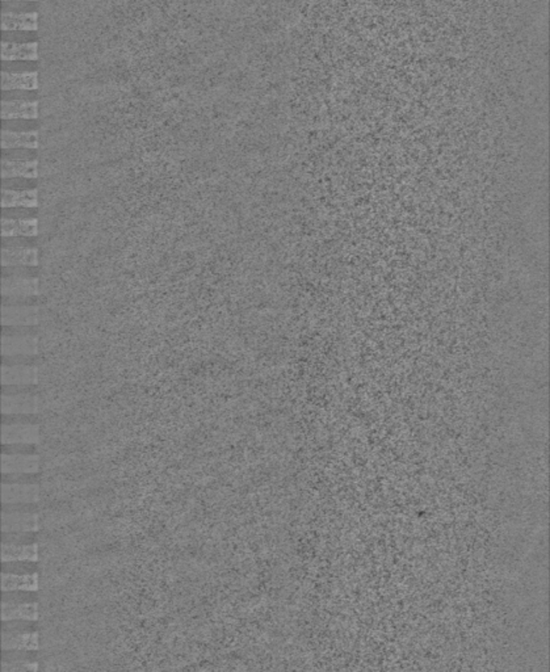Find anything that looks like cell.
<instances>
[{"label":"cell","mask_w":550,"mask_h":672,"mask_svg":"<svg viewBox=\"0 0 550 672\" xmlns=\"http://www.w3.org/2000/svg\"><path fill=\"white\" fill-rule=\"evenodd\" d=\"M3 218H40V208H7Z\"/></svg>","instance_id":"38"},{"label":"cell","mask_w":550,"mask_h":672,"mask_svg":"<svg viewBox=\"0 0 550 672\" xmlns=\"http://www.w3.org/2000/svg\"><path fill=\"white\" fill-rule=\"evenodd\" d=\"M40 177V160H8L1 159V179Z\"/></svg>","instance_id":"17"},{"label":"cell","mask_w":550,"mask_h":672,"mask_svg":"<svg viewBox=\"0 0 550 672\" xmlns=\"http://www.w3.org/2000/svg\"><path fill=\"white\" fill-rule=\"evenodd\" d=\"M40 603H1V620H40Z\"/></svg>","instance_id":"22"},{"label":"cell","mask_w":550,"mask_h":672,"mask_svg":"<svg viewBox=\"0 0 550 672\" xmlns=\"http://www.w3.org/2000/svg\"><path fill=\"white\" fill-rule=\"evenodd\" d=\"M40 529V514L1 512V532H30Z\"/></svg>","instance_id":"10"},{"label":"cell","mask_w":550,"mask_h":672,"mask_svg":"<svg viewBox=\"0 0 550 672\" xmlns=\"http://www.w3.org/2000/svg\"><path fill=\"white\" fill-rule=\"evenodd\" d=\"M40 620H7L3 621V632L29 633L40 630Z\"/></svg>","instance_id":"27"},{"label":"cell","mask_w":550,"mask_h":672,"mask_svg":"<svg viewBox=\"0 0 550 672\" xmlns=\"http://www.w3.org/2000/svg\"><path fill=\"white\" fill-rule=\"evenodd\" d=\"M40 218H1V237H38Z\"/></svg>","instance_id":"14"},{"label":"cell","mask_w":550,"mask_h":672,"mask_svg":"<svg viewBox=\"0 0 550 672\" xmlns=\"http://www.w3.org/2000/svg\"><path fill=\"white\" fill-rule=\"evenodd\" d=\"M41 424H3L1 442L3 444H40Z\"/></svg>","instance_id":"6"},{"label":"cell","mask_w":550,"mask_h":672,"mask_svg":"<svg viewBox=\"0 0 550 672\" xmlns=\"http://www.w3.org/2000/svg\"><path fill=\"white\" fill-rule=\"evenodd\" d=\"M40 410V393H23L12 396L1 394L3 414H37Z\"/></svg>","instance_id":"5"},{"label":"cell","mask_w":550,"mask_h":672,"mask_svg":"<svg viewBox=\"0 0 550 672\" xmlns=\"http://www.w3.org/2000/svg\"><path fill=\"white\" fill-rule=\"evenodd\" d=\"M1 41L11 42H38L40 33L38 32H3Z\"/></svg>","instance_id":"37"},{"label":"cell","mask_w":550,"mask_h":672,"mask_svg":"<svg viewBox=\"0 0 550 672\" xmlns=\"http://www.w3.org/2000/svg\"><path fill=\"white\" fill-rule=\"evenodd\" d=\"M40 650H3L1 662H40Z\"/></svg>","instance_id":"25"},{"label":"cell","mask_w":550,"mask_h":672,"mask_svg":"<svg viewBox=\"0 0 550 672\" xmlns=\"http://www.w3.org/2000/svg\"><path fill=\"white\" fill-rule=\"evenodd\" d=\"M41 596L38 591H3L1 596V603H40Z\"/></svg>","instance_id":"24"},{"label":"cell","mask_w":550,"mask_h":672,"mask_svg":"<svg viewBox=\"0 0 550 672\" xmlns=\"http://www.w3.org/2000/svg\"><path fill=\"white\" fill-rule=\"evenodd\" d=\"M23 393H40V384L37 385H3L1 387L3 396L23 394Z\"/></svg>","instance_id":"44"},{"label":"cell","mask_w":550,"mask_h":672,"mask_svg":"<svg viewBox=\"0 0 550 672\" xmlns=\"http://www.w3.org/2000/svg\"><path fill=\"white\" fill-rule=\"evenodd\" d=\"M41 473H3V483H41Z\"/></svg>","instance_id":"31"},{"label":"cell","mask_w":550,"mask_h":672,"mask_svg":"<svg viewBox=\"0 0 550 672\" xmlns=\"http://www.w3.org/2000/svg\"><path fill=\"white\" fill-rule=\"evenodd\" d=\"M40 561V543H1V562Z\"/></svg>","instance_id":"20"},{"label":"cell","mask_w":550,"mask_h":672,"mask_svg":"<svg viewBox=\"0 0 550 672\" xmlns=\"http://www.w3.org/2000/svg\"><path fill=\"white\" fill-rule=\"evenodd\" d=\"M1 543H16V545L40 543V531L1 532Z\"/></svg>","instance_id":"26"},{"label":"cell","mask_w":550,"mask_h":672,"mask_svg":"<svg viewBox=\"0 0 550 672\" xmlns=\"http://www.w3.org/2000/svg\"><path fill=\"white\" fill-rule=\"evenodd\" d=\"M1 159L40 160V148H3Z\"/></svg>","instance_id":"28"},{"label":"cell","mask_w":550,"mask_h":672,"mask_svg":"<svg viewBox=\"0 0 550 672\" xmlns=\"http://www.w3.org/2000/svg\"><path fill=\"white\" fill-rule=\"evenodd\" d=\"M40 295V277L1 276V297H30Z\"/></svg>","instance_id":"2"},{"label":"cell","mask_w":550,"mask_h":672,"mask_svg":"<svg viewBox=\"0 0 550 672\" xmlns=\"http://www.w3.org/2000/svg\"><path fill=\"white\" fill-rule=\"evenodd\" d=\"M41 587L40 572L36 574H6L1 572L3 591H38Z\"/></svg>","instance_id":"21"},{"label":"cell","mask_w":550,"mask_h":672,"mask_svg":"<svg viewBox=\"0 0 550 672\" xmlns=\"http://www.w3.org/2000/svg\"><path fill=\"white\" fill-rule=\"evenodd\" d=\"M1 452L4 454H40L38 444H3Z\"/></svg>","instance_id":"35"},{"label":"cell","mask_w":550,"mask_h":672,"mask_svg":"<svg viewBox=\"0 0 550 672\" xmlns=\"http://www.w3.org/2000/svg\"><path fill=\"white\" fill-rule=\"evenodd\" d=\"M1 512H29V514H40L41 506L40 503H3Z\"/></svg>","instance_id":"40"},{"label":"cell","mask_w":550,"mask_h":672,"mask_svg":"<svg viewBox=\"0 0 550 672\" xmlns=\"http://www.w3.org/2000/svg\"><path fill=\"white\" fill-rule=\"evenodd\" d=\"M40 662H1V672H28L38 671Z\"/></svg>","instance_id":"43"},{"label":"cell","mask_w":550,"mask_h":672,"mask_svg":"<svg viewBox=\"0 0 550 672\" xmlns=\"http://www.w3.org/2000/svg\"><path fill=\"white\" fill-rule=\"evenodd\" d=\"M41 570V562L10 561L1 562V572L6 574H36Z\"/></svg>","instance_id":"23"},{"label":"cell","mask_w":550,"mask_h":672,"mask_svg":"<svg viewBox=\"0 0 550 672\" xmlns=\"http://www.w3.org/2000/svg\"><path fill=\"white\" fill-rule=\"evenodd\" d=\"M41 252L38 247H3L1 267H40Z\"/></svg>","instance_id":"7"},{"label":"cell","mask_w":550,"mask_h":672,"mask_svg":"<svg viewBox=\"0 0 550 672\" xmlns=\"http://www.w3.org/2000/svg\"><path fill=\"white\" fill-rule=\"evenodd\" d=\"M40 102H3L1 120H38Z\"/></svg>","instance_id":"16"},{"label":"cell","mask_w":550,"mask_h":672,"mask_svg":"<svg viewBox=\"0 0 550 672\" xmlns=\"http://www.w3.org/2000/svg\"><path fill=\"white\" fill-rule=\"evenodd\" d=\"M1 12H40V1H3Z\"/></svg>","instance_id":"34"},{"label":"cell","mask_w":550,"mask_h":672,"mask_svg":"<svg viewBox=\"0 0 550 672\" xmlns=\"http://www.w3.org/2000/svg\"><path fill=\"white\" fill-rule=\"evenodd\" d=\"M40 90H13L1 93L3 102H40Z\"/></svg>","instance_id":"29"},{"label":"cell","mask_w":550,"mask_h":672,"mask_svg":"<svg viewBox=\"0 0 550 672\" xmlns=\"http://www.w3.org/2000/svg\"><path fill=\"white\" fill-rule=\"evenodd\" d=\"M40 365H1V385H37Z\"/></svg>","instance_id":"9"},{"label":"cell","mask_w":550,"mask_h":672,"mask_svg":"<svg viewBox=\"0 0 550 672\" xmlns=\"http://www.w3.org/2000/svg\"><path fill=\"white\" fill-rule=\"evenodd\" d=\"M40 90V71H1V91Z\"/></svg>","instance_id":"13"},{"label":"cell","mask_w":550,"mask_h":672,"mask_svg":"<svg viewBox=\"0 0 550 672\" xmlns=\"http://www.w3.org/2000/svg\"><path fill=\"white\" fill-rule=\"evenodd\" d=\"M3 247H38V237L3 238Z\"/></svg>","instance_id":"42"},{"label":"cell","mask_w":550,"mask_h":672,"mask_svg":"<svg viewBox=\"0 0 550 672\" xmlns=\"http://www.w3.org/2000/svg\"><path fill=\"white\" fill-rule=\"evenodd\" d=\"M1 61H40L38 42L1 41Z\"/></svg>","instance_id":"12"},{"label":"cell","mask_w":550,"mask_h":672,"mask_svg":"<svg viewBox=\"0 0 550 672\" xmlns=\"http://www.w3.org/2000/svg\"><path fill=\"white\" fill-rule=\"evenodd\" d=\"M1 208H40L38 189H1Z\"/></svg>","instance_id":"15"},{"label":"cell","mask_w":550,"mask_h":672,"mask_svg":"<svg viewBox=\"0 0 550 672\" xmlns=\"http://www.w3.org/2000/svg\"><path fill=\"white\" fill-rule=\"evenodd\" d=\"M41 129V121L38 120H3L1 130L11 131H33Z\"/></svg>","instance_id":"30"},{"label":"cell","mask_w":550,"mask_h":672,"mask_svg":"<svg viewBox=\"0 0 550 672\" xmlns=\"http://www.w3.org/2000/svg\"><path fill=\"white\" fill-rule=\"evenodd\" d=\"M41 355L3 356V365H40Z\"/></svg>","instance_id":"39"},{"label":"cell","mask_w":550,"mask_h":672,"mask_svg":"<svg viewBox=\"0 0 550 672\" xmlns=\"http://www.w3.org/2000/svg\"><path fill=\"white\" fill-rule=\"evenodd\" d=\"M1 355H40V335H3Z\"/></svg>","instance_id":"4"},{"label":"cell","mask_w":550,"mask_h":672,"mask_svg":"<svg viewBox=\"0 0 550 672\" xmlns=\"http://www.w3.org/2000/svg\"><path fill=\"white\" fill-rule=\"evenodd\" d=\"M40 454H1V473H40Z\"/></svg>","instance_id":"11"},{"label":"cell","mask_w":550,"mask_h":672,"mask_svg":"<svg viewBox=\"0 0 550 672\" xmlns=\"http://www.w3.org/2000/svg\"><path fill=\"white\" fill-rule=\"evenodd\" d=\"M40 267H3L1 276L40 277Z\"/></svg>","instance_id":"41"},{"label":"cell","mask_w":550,"mask_h":672,"mask_svg":"<svg viewBox=\"0 0 550 672\" xmlns=\"http://www.w3.org/2000/svg\"><path fill=\"white\" fill-rule=\"evenodd\" d=\"M38 483H1V503H40Z\"/></svg>","instance_id":"3"},{"label":"cell","mask_w":550,"mask_h":672,"mask_svg":"<svg viewBox=\"0 0 550 672\" xmlns=\"http://www.w3.org/2000/svg\"><path fill=\"white\" fill-rule=\"evenodd\" d=\"M3 1H40V0H3Z\"/></svg>","instance_id":"45"},{"label":"cell","mask_w":550,"mask_h":672,"mask_svg":"<svg viewBox=\"0 0 550 672\" xmlns=\"http://www.w3.org/2000/svg\"><path fill=\"white\" fill-rule=\"evenodd\" d=\"M40 305H1V326H37Z\"/></svg>","instance_id":"1"},{"label":"cell","mask_w":550,"mask_h":672,"mask_svg":"<svg viewBox=\"0 0 550 672\" xmlns=\"http://www.w3.org/2000/svg\"><path fill=\"white\" fill-rule=\"evenodd\" d=\"M40 179H28V177H13V179H3L1 189H38Z\"/></svg>","instance_id":"32"},{"label":"cell","mask_w":550,"mask_h":672,"mask_svg":"<svg viewBox=\"0 0 550 672\" xmlns=\"http://www.w3.org/2000/svg\"><path fill=\"white\" fill-rule=\"evenodd\" d=\"M1 71H40V61H1Z\"/></svg>","instance_id":"33"},{"label":"cell","mask_w":550,"mask_h":672,"mask_svg":"<svg viewBox=\"0 0 550 672\" xmlns=\"http://www.w3.org/2000/svg\"><path fill=\"white\" fill-rule=\"evenodd\" d=\"M40 12H1V32H38Z\"/></svg>","instance_id":"8"},{"label":"cell","mask_w":550,"mask_h":672,"mask_svg":"<svg viewBox=\"0 0 550 672\" xmlns=\"http://www.w3.org/2000/svg\"><path fill=\"white\" fill-rule=\"evenodd\" d=\"M1 148H40V130H1Z\"/></svg>","instance_id":"19"},{"label":"cell","mask_w":550,"mask_h":672,"mask_svg":"<svg viewBox=\"0 0 550 672\" xmlns=\"http://www.w3.org/2000/svg\"><path fill=\"white\" fill-rule=\"evenodd\" d=\"M41 635L40 632L29 633H1V649L3 650H40L41 649Z\"/></svg>","instance_id":"18"},{"label":"cell","mask_w":550,"mask_h":672,"mask_svg":"<svg viewBox=\"0 0 550 672\" xmlns=\"http://www.w3.org/2000/svg\"><path fill=\"white\" fill-rule=\"evenodd\" d=\"M3 424H41V414H3Z\"/></svg>","instance_id":"36"}]
</instances>
